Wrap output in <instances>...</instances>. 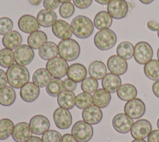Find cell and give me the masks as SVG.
<instances>
[{
  "mask_svg": "<svg viewBox=\"0 0 159 142\" xmlns=\"http://www.w3.org/2000/svg\"><path fill=\"white\" fill-rule=\"evenodd\" d=\"M51 74L45 68H40L36 70L32 75L33 82L39 87L47 86L51 80Z\"/></svg>",
  "mask_w": 159,
  "mask_h": 142,
  "instance_id": "cell-32",
  "label": "cell"
},
{
  "mask_svg": "<svg viewBox=\"0 0 159 142\" xmlns=\"http://www.w3.org/2000/svg\"><path fill=\"white\" fill-rule=\"evenodd\" d=\"M65 89L63 81L60 78H52L46 86L47 93L52 97H57Z\"/></svg>",
  "mask_w": 159,
  "mask_h": 142,
  "instance_id": "cell-36",
  "label": "cell"
},
{
  "mask_svg": "<svg viewBox=\"0 0 159 142\" xmlns=\"http://www.w3.org/2000/svg\"><path fill=\"white\" fill-rule=\"evenodd\" d=\"M134 47L133 44L128 41H123L120 42L116 49L117 55L125 60L131 59L134 56Z\"/></svg>",
  "mask_w": 159,
  "mask_h": 142,
  "instance_id": "cell-35",
  "label": "cell"
},
{
  "mask_svg": "<svg viewBox=\"0 0 159 142\" xmlns=\"http://www.w3.org/2000/svg\"><path fill=\"white\" fill-rule=\"evenodd\" d=\"M96 2L102 4V5H106L108 4V3L111 1V0H94Z\"/></svg>",
  "mask_w": 159,
  "mask_h": 142,
  "instance_id": "cell-54",
  "label": "cell"
},
{
  "mask_svg": "<svg viewBox=\"0 0 159 142\" xmlns=\"http://www.w3.org/2000/svg\"><path fill=\"white\" fill-rule=\"evenodd\" d=\"M81 115L83 120L90 125H96L99 123L102 118V110L99 107L94 105H91L85 109H83Z\"/></svg>",
  "mask_w": 159,
  "mask_h": 142,
  "instance_id": "cell-18",
  "label": "cell"
},
{
  "mask_svg": "<svg viewBox=\"0 0 159 142\" xmlns=\"http://www.w3.org/2000/svg\"><path fill=\"white\" fill-rule=\"evenodd\" d=\"M40 94V89L34 82H27L20 88V96L25 102H33L37 99Z\"/></svg>",
  "mask_w": 159,
  "mask_h": 142,
  "instance_id": "cell-20",
  "label": "cell"
},
{
  "mask_svg": "<svg viewBox=\"0 0 159 142\" xmlns=\"http://www.w3.org/2000/svg\"><path fill=\"white\" fill-rule=\"evenodd\" d=\"M53 34L60 39H70L73 35L71 25L64 20H57L52 27Z\"/></svg>",
  "mask_w": 159,
  "mask_h": 142,
  "instance_id": "cell-17",
  "label": "cell"
},
{
  "mask_svg": "<svg viewBox=\"0 0 159 142\" xmlns=\"http://www.w3.org/2000/svg\"><path fill=\"white\" fill-rule=\"evenodd\" d=\"M154 0H139V1L140 2H142V4H149L150 3H152Z\"/></svg>",
  "mask_w": 159,
  "mask_h": 142,
  "instance_id": "cell-55",
  "label": "cell"
},
{
  "mask_svg": "<svg viewBox=\"0 0 159 142\" xmlns=\"http://www.w3.org/2000/svg\"><path fill=\"white\" fill-rule=\"evenodd\" d=\"M98 87V82L92 77H86L81 84V88L84 92L91 94L94 93Z\"/></svg>",
  "mask_w": 159,
  "mask_h": 142,
  "instance_id": "cell-40",
  "label": "cell"
},
{
  "mask_svg": "<svg viewBox=\"0 0 159 142\" xmlns=\"http://www.w3.org/2000/svg\"><path fill=\"white\" fill-rule=\"evenodd\" d=\"M131 142H147L146 141H145L144 140H139V139H135L133 141H132Z\"/></svg>",
  "mask_w": 159,
  "mask_h": 142,
  "instance_id": "cell-56",
  "label": "cell"
},
{
  "mask_svg": "<svg viewBox=\"0 0 159 142\" xmlns=\"http://www.w3.org/2000/svg\"><path fill=\"white\" fill-rule=\"evenodd\" d=\"M16 98V92L11 86L0 88V104L4 107L12 105Z\"/></svg>",
  "mask_w": 159,
  "mask_h": 142,
  "instance_id": "cell-33",
  "label": "cell"
},
{
  "mask_svg": "<svg viewBox=\"0 0 159 142\" xmlns=\"http://www.w3.org/2000/svg\"><path fill=\"white\" fill-rule=\"evenodd\" d=\"M61 142H78L76 139L72 135V134L66 133L61 137Z\"/></svg>",
  "mask_w": 159,
  "mask_h": 142,
  "instance_id": "cell-50",
  "label": "cell"
},
{
  "mask_svg": "<svg viewBox=\"0 0 159 142\" xmlns=\"http://www.w3.org/2000/svg\"><path fill=\"white\" fill-rule=\"evenodd\" d=\"M29 125L32 133L37 135H41L48 130L50 121L45 116L37 115L34 116L30 120Z\"/></svg>",
  "mask_w": 159,
  "mask_h": 142,
  "instance_id": "cell-13",
  "label": "cell"
},
{
  "mask_svg": "<svg viewBox=\"0 0 159 142\" xmlns=\"http://www.w3.org/2000/svg\"><path fill=\"white\" fill-rule=\"evenodd\" d=\"M152 91L153 94L159 98V80L156 81L152 85Z\"/></svg>",
  "mask_w": 159,
  "mask_h": 142,
  "instance_id": "cell-51",
  "label": "cell"
},
{
  "mask_svg": "<svg viewBox=\"0 0 159 142\" xmlns=\"http://www.w3.org/2000/svg\"><path fill=\"white\" fill-rule=\"evenodd\" d=\"M56 126L60 129H67L71 125L73 118L70 111L62 107L57 108L53 114Z\"/></svg>",
  "mask_w": 159,
  "mask_h": 142,
  "instance_id": "cell-12",
  "label": "cell"
},
{
  "mask_svg": "<svg viewBox=\"0 0 159 142\" xmlns=\"http://www.w3.org/2000/svg\"><path fill=\"white\" fill-rule=\"evenodd\" d=\"M60 1V2L61 3H65V2H70L71 0H58Z\"/></svg>",
  "mask_w": 159,
  "mask_h": 142,
  "instance_id": "cell-57",
  "label": "cell"
},
{
  "mask_svg": "<svg viewBox=\"0 0 159 142\" xmlns=\"http://www.w3.org/2000/svg\"><path fill=\"white\" fill-rule=\"evenodd\" d=\"M73 4L80 9H84L91 6L93 0H73Z\"/></svg>",
  "mask_w": 159,
  "mask_h": 142,
  "instance_id": "cell-45",
  "label": "cell"
},
{
  "mask_svg": "<svg viewBox=\"0 0 159 142\" xmlns=\"http://www.w3.org/2000/svg\"><path fill=\"white\" fill-rule=\"evenodd\" d=\"M14 54L11 49L4 48L0 50V65L9 68L14 63Z\"/></svg>",
  "mask_w": 159,
  "mask_h": 142,
  "instance_id": "cell-37",
  "label": "cell"
},
{
  "mask_svg": "<svg viewBox=\"0 0 159 142\" xmlns=\"http://www.w3.org/2000/svg\"><path fill=\"white\" fill-rule=\"evenodd\" d=\"M18 27L23 32L31 34L40 28V25L36 17L30 14L22 16L18 21Z\"/></svg>",
  "mask_w": 159,
  "mask_h": 142,
  "instance_id": "cell-16",
  "label": "cell"
},
{
  "mask_svg": "<svg viewBox=\"0 0 159 142\" xmlns=\"http://www.w3.org/2000/svg\"><path fill=\"white\" fill-rule=\"evenodd\" d=\"M66 75L68 78L76 83H80L86 77L87 70L83 64L75 63L68 67Z\"/></svg>",
  "mask_w": 159,
  "mask_h": 142,
  "instance_id": "cell-21",
  "label": "cell"
},
{
  "mask_svg": "<svg viewBox=\"0 0 159 142\" xmlns=\"http://www.w3.org/2000/svg\"><path fill=\"white\" fill-rule=\"evenodd\" d=\"M63 83H64V87L66 90L73 92L76 90L77 87V83L73 81L70 78H65L63 80Z\"/></svg>",
  "mask_w": 159,
  "mask_h": 142,
  "instance_id": "cell-46",
  "label": "cell"
},
{
  "mask_svg": "<svg viewBox=\"0 0 159 142\" xmlns=\"http://www.w3.org/2000/svg\"><path fill=\"white\" fill-rule=\"evenodd\" d=\"M157 58L159 60V48L158 49V50H157Z\"/></svg>",
  "mask_w": 159,
  "mask_h": 142,
  "instance_id": "cell-58",
  "label": "cell"
},
{
  "mask_svg": "<svg viewBox=\"0 0 159 142\" xmlns=\"http://www.w3.org/2000/svg\"><path fill=\"white\" fill-rule=\"evenodd\" d=\"M27 44L33 49H39L47 41L46 34L42 31H35L28 36Z\"/></svg>",
  "mask_w": 159,
  "mask_h": 142,
  "instance_id": "cell-29",
  "label": "cell"
},
{
  "mask_svg": "<svg viewBox=\"0 0 159 142\" xmlns=\"http://www.w3.org/2000/svg\"></svg>",
  "mask_w": 159,
  "mask_h": 142,
  "instance_id": "cell-61",
  "label": "cell"
},
{
  "mask_svg": "<svg viewBox=\"0 0 159 142\" xmlns=\"http://www.w3.org/2000/svg\"><path fill=\"white\" fill-rule=\"evenodd\" d=\"M143 72L148 78L155 81L159 80V60L152 59L145 64Z\"/></svg>",
  "mask_w": 159,
  "mask_h": 142,
  "instance_id": "cell-34",
  "label": "cell"
},
{
  "mask_svg": "<svg viewBox=\"0 0 159 142\" xmlns=\"http://www.w3.org/2000/svg\"><path fill=\"white\" fill-rule=\"evenodd\" d=\"M22 37L20 33L16 31H11L5 34L2 39V45L5 48L15 49L21 44Z\"/></svg>",
  "mask_w": 159,
  "mask_h": 142,
  "instance_id": "cell-23",
  "label": "cell"
},
{
  "mask_svg": "<svg viewBox=\"0 0 159 142\" xmlns=\"http://www.w3.org/2000/svg\"><path fill=\"white\" fill-rule=\"evenodd\" d=\"M93 103V97L91 94L86 92H81L77 95L75 100V105L79 109H85Z\"/></svg>",
  "mask_w": 159,
  "mask_h": 142,
  "instance_id": "cell-39",
  "label": "cell"
},
{
  "mask_svg": "<svg viewBox=\"0 0 159 142\" xmlns=\"http://www.w3.org/2000/svg\"><path fill=\"white\" fill-rule=\"evenodd\" d=\"M157 127H158V128L159 129V118H158V120H157Z\"/></svg>",
  "mask_w": 159,
  "mask_h": 142,
  "instance_id": "cell-59",
  "label": "cell"
},
{
  "mask_svg": "<svg viewBox=\"0 0 159 142\" xmlns=\"http://www.w3.org/2000/svg\"><path fill=\"white\" fill-rule=\"evenodd\" d=\"M147 27L152 31H158L159 30V23L155 21H150L147 24Z\"/></svg>",
  "mask_w": 159,
  "mask_h": 142,
  "instance_id": "cell-49",
  "label": "cell"
},
{
  "mask_svg": "<svg viewBox=\"0 0 159 142\" xmlns=\"http://www.w3.org/2000/svg\"><path fill=\"white\" fill-rule=\"evenodd\" d=\"M124 113L132 119H139L145 112V105L140 98H135L127 101L124 107Z\"/></svg>",
  "mask_w": 159,
  "mask_h": 142,
  "instance_id": "cell-8",
  "label": "cell"
},
{
  "mask_svg": "<svg viewBox=\"0 0 159 142\" xmlns=\"http://www.w3.org/2000/svg\"><path fill=\"white\" fill-rule=\"evenodd\" d=\"M58 55L66 61L71 62L77 59L80 54V46L71 38L61 40L58 44Z\"/></svg>",
  "mask_w": 159,
  "mask_h": 142,
  "instance_id": "cell-3",
  "label": "cell"
},
{
  "mask_svg": "<svg viewBox=\"0 0 159 142\" xmlns=\"http://www.w3.org/2000/svg\"><path fill=\"white\" fill-rule=\"evenodd\" d=\"M73 34L79 39H87L94 32V26L91 20L86 16L79 15L73 19L71 22Z\"/></svg>",
  "mask_w": 159,
  "mask_h": 142,
  "instance_id": "cell-2",
  "label": "cell"
},
{
  "mask_svg": "<svg viewBox=\"0 0 159 142\" xmlns=\"http://www.w3.org/2000/svg\"><path fill=\"white\" fill-rule=\"evenodd\" d=\"M88 73L91 77L96 80H101L107 74V68L102 61L94 60L89 64Z\"/></svg>",
  "mask_w": 159,
  "mask_h": 142,
  "instance_id": "cell-26",
  "label": "cell"
},
{
  "mask_svg": "<svg viewBox=\"0 0 159 142\" xmlns=\"http://www.w3.org/2000/svg\"><path fill=\"white\" fill-rule=\"evenodd\" d=\"M76 97L73 92L63 90L57 96V103L60 107L68 110L72 109L75 105Z\"/></svg>",
  "mask_w": 159,
  "mask_h": 142,
  "instance_id": "cell-30",
  "label": "cell"
},
{
  "mask_svg": "<svg viewBox=\"0 0 159 142\" xmlns=\"http://www.w3.org/2000/svg\"><path fill=\"white\" fill-rule=\"evenodd\" d=\"M7 82L14 88H20L29 82L30 74L25 66L13 64L6 71Z\"/></svg>",
  "mask_w": 159,
  "mask_h": 142,
  "instance_id": "cell-1",
  "label": "cell"
},
{
  "mask_svg": "<svg viewBox=\"0 0 159 142\" xmlns=\"http://www.w3.org/2000/svg\"><path fill=\"white\" fill-rule=\"evenodd\" d=\"M29 3L33 6H38L39 5L42 0H28Z\"/></svg>",
  "mask_w": 159,
  "mask_h": 142,
  "instance_id": "cell-53",
  "label": "cell"
},
{
  "mask_svg": "<svg viewBox=\"0 0 159 142\" xmlns=\"http://www.w3.org/2000/svg\"><path fill=\"white\" fill-rule=\"evenodd\" d=\"M14 127V123L10 119L0 120V140L8 138L12 135Z\"/></svg>",
  "mask_w": 159,
  "mask_h": 142,
  "instance_id": "cell-38",
  "label": "cell"
},
{
  "mask_svg": "<svg viewBox=\"0 0 159 142\" xmlns=\"http://www.w3.org/2000/svg\"><path fill=\"white\" fill-rule=\"evenodd\" d=\"M13 22L7 17L0 18V35L4 36L7 33L12 31Z\"/></svg>",
  "mask_w": 159,
  "mask_h": 142,
  "instance_id": "cell-43",
  "label": "cell"
},
{
  "mask_svg": "<svg viewBox=\"0 0 159 142\" xmlns=\"http://www.w3.org/2000/svg\"><path fill=\"white\" fill-rule=\"evenodd\" d=\"M101 84L104 90L109 93H114L121 85V79L117 75L108 73L102 79Z\"/></svg>",
  "mask_w": 159,
  "mask_h": 142,
  "instance_id": "cell-22",
  "label": "cell"
},
{
  "mask_svg": "<svg viewBox=\"0 0 159 142\" xmlns=\"http://www.w3.org/2000/svg\"><path fill=\"white\" fill-rule=\"evenodd\" d=\"M58 54V46L53 42H47L39 49L40 57L45 60H49L55 58Z\"/></svg>",
  "mask_w": 159,
  "mask_h": 142,
  "instance_id": "cell-25",
  "label": "cell"
},
{
  "mask_svg": "<svg viewBox=\"0 0 159 142\" xmlns=\"http://www.w3.org/2000/svg\"><path fill=\"white\" fill-rule=\"evenodd\" d=\"M117 97L123 101H129L135 98L137 95L135 87L130 83L121 85L117 90Z\"/></svg>",
  "mask_w": 159,
  "mask_h": 142,
  "instance_id": "cell-31",
  "label": "cell"
},
{
  "mask_svg": "<svg viewBox=\"0 0 159 142\" xmlns=\"http://www.w3.org/2000/svg\"><path fill=\"white\" fill-rule=\"evenodd\" d=\"M61 137L59 132L53 130H50L42 135V140L43 142H61Z\"/></svg>",
  "mask_w": 159,
  "mask_h": 142,
  "instance_id": "cell-42",
  "label": "cell"
},
{
  "mask_svg": "<svg viewBox=\"0 0 159 142\" xmlns=\"http://www.w3.org/2000/svg\"><path fill=\"white\" fill-rule=\"evenodd\" d=\"M7 79L6 73L2 69H0V88L6 86Z\"/></svg>",
  "mask_w": 159,
  "mask_h": 142,
  "instance_id": "cell-48",
  "label": "cell"
},
{
  "mask_svg": "<svg viewBox=\"0 0 159 142\" xmlns=\"http://www.w3.org/2000/svg\"><path fill=\"white\" fill-rule=\"evenodd\" d=\"M152 130V126L148 120L140 119L133 123L130 130V134L134 139L143 140L148 137Z\"/></svg>",
  "mask_w": 159,
  "mask_h": 142,
  "instance_id": "cell-11",
  "label": "cell"
},
{
  "mask_svg": "<svg viewBox=\"0 0 159 142\" xmlns=\"http://www.w3.org/2000/svg\"><path fill=\"white\" fill-rule=\"evenodd\" d=\"M112 123L116 131L120 133H127L130 131L134 121L125 113H120L114 116Z\"/></svg>",
  "mask_w": 159,
  "mask_h": 142,
  "instance_id": "cell-14",
  "label": "cell"
},
{
  "mask_svg": "<svg viewBox=\"0 0 159 142\" xmlns=\"http://www.w3.org/2000/svg\"><path fill=\"white\" fill-rule=\"evenodd\" d=\"M107 12L114 19H122L129 12V6L125 0H111L107 4Z\"/></svg>",
  "mask_w": 159,
  "mask_h": 142,
  "instance_id": "cell-10",
  "label": "cell"
},
{
  "mask_svg": "<svg viewBox=\"0 0 159 142\" xmlns=\"http://www.w3.org/2000/svg\"><path fill=\"white\" fill-rule=\"evenodd\" d=\"M25 142H43V141L40 138L36 136H32L29 140H27Z\"/></svg>",
  "mask_w": 159,
  "mask_h": 142,
  "instance_id": "cell-52",
  "label": "cell"
},
{
  "mask_svg": "<svg viewBox=\"0 0 159 142\" xmlns=\"http://www.w3.org/2000/svg\"><path fill=\"white\" fill-rule=\"evenodd\" d=\"M14 54L16 64L22 66L30 64L35 55L33 49L26 44H21L16 48Z\"/></svg>",
  "mask_w": 159,
  "mask_h": 142,
  "instance_id": "cell-9",
  "label": "cell"
},
{
  "mask_svg": "<svg viewBox=\"0 0 159 142\" xmlns=\"http://www.w3.org/2000/svg\"><path fill=\"white\" fill-rule=\"evenodd\" d=\"M117 36L111 29H106L99 31L94 37V43L96 47L101 50H108L116 45Z\"/></svg>",
  "mask_w": 159,
  "mask_h": 142,
  "instance_id": "cell-4",
  "label": "cell"
},
{
  "mask_svg": "<svg viewBox=\"0 0 159 142\" xmlns=\"http://www.w3.org/2000/svg\"><path fill=\"white\" fill-rule=\"evenodd\" d=\"M112 23V17L105 11H99L94 18V26L99 30L109 29L111 26Z\"/></svg>",
  "mask_w": 159,
  "mask_h": 142,
  "instance_id": "cell-27",
  "label": "cell"
},
{
  "mask_svg": "<svg viewBox=\"0 0 159 142\" xmlns=\"http://www.w3.org/2000/svg\"><path fill=\"white\" fill-rule=\"evenodd\" d=\"M157 35H158V37L159 38V30L157 31Z\"/></svg>",
  "mask_w": 159,
  "mask_h": 142,
  "instance_id": "cell-60",
  "label": "cell"
},
{
  "mask_svg": "<svg viewBox=\"0 0 159 142\" xmlns=\"http://www.w3.org/2000/svg\"><path fill=\"white\" fill-rule=\"evenodd\" d=\"M92 97L93 104L100 108H104L107 107L111 100L110 93L104 88L98 89L94 93Z\"/></svg>",
  "mask_w": 159,
  "mask_h": 142,
  "instance_id": "cell-28",
  "label": "cell"
},
{
  "mask_svg": "<svg viewBox=\"0 0 159 142\" xmlns=\"http://www.w3.org/2000/svg\"><path fill=\"white\" fill-rule=\"evenodd\" d=\"M58 0H43V6L46 9L54 10L56 9L60 5Z\"/></svg>",
  "mask_w": 159,
  "mask_h": 142,
  "instance_id": "cell-44",
  "label": "cell"
},
{
  "mask_svg": "<svg viewBox=\"0 0 159 142\" xmlns=\"http://www.w3.org/2000/svg\"><path fill=\"white\" fill-rule=\"evenodd\" d=\"M68 67L67 61L60 57L53 58L46 64V69L54 78L64 77L67 73Z\"/></svg>",
  "mask_w": 159,
  "mask_h": 142,
  "instance_id": "cell-6",
  "label": "cell"
},
{
  "mask_svg": "<svg viewBox=\"0 0 159 142\" xmlns=\"http://www.w3.org/2000/svg\"><path fill=\"white\" fill-rule=\"evenodd\" d=\"M31 136L32 131L27 123L20 122L14 126L12 137L16 142H25Z\"/></svg>",
  "mask_w": 159,
  "mask_h": 142,
  "instance_id": "cell-19",
  "label": "cell"
},
{
  "mask_svg": "<svg viewBox=\"0 0 159 142\" xmlns=\"http://www.w3.org/2000/svg\"><path fill=\"white\" fill-rule=\"evenodd\" d=\"M57 14L52 10L42 9L37 15V19L40 26L43 27H49L52 26L57 21Z\"/></svg>",
  "mask_w": 159,
  "mask_h": 142,
  "instance_id": "cell-24",
  "label": "cell"
},
{
  "mask_svg": "<svg viewBox=\"0 0 159 142\" xmlns=\"http://www.w3.org/2000/svg\"><path fill=\"white\" fill-rule=\"evenodd\" d=\"M107 67L111 73L119 76L127 72L128 65L126 60L117 55H113L108 59Z\"/></svg>",
  "mask_w": 159,
  "mask_h": 142,
  "instance_id": "cell-15",
  "label": "cell"
},
{
  "mask_svg": "<svg viewBox=\"0 0 159 142\" xmlns=\"http://www.w3.org/2000/svg\"><path fill=\"white\" fill-rule=\"evenodd\" d=\"M75 12V6L70 2L62 3L59 8V14L62 18L68 19Z\"/></svg>",
  "mask_w": 159,
  "mask_h": 142,
  "instance_id": "cell-41",
  "label": "cell"
},
{
  "mask_svg": "<svg viewBox=\"0 0 159 142\" xmlns=\"http://www.w3.org/2000/svg\"><path fill=\"white\" fill-rule=\"evenodd\" d=\"M71 134L78 142H88L93 137V128L84 120H80L73 125Z\"/></svg>",
  "mask_w": 159,
  "mask_h": 142,
  "instance_id": "cell-5",
  "label": "cell"
},
{
  "mask_svg": "<svg viewBox=\"0 0 159 142\" xmlns=\"http://www.w3.org/2000/svg\"><path fill=\"white\" fill-rule=\"evenodd\" d=\"M153 54V49L151 45L147 42H139L134 47V59L140 65H145L150 61L152 59Z\"/></svg>",
  "mask_w": 159,
  "mask_h": 142,
  "instance_id": "cell-7",
  "label": "cell"
},
{
  "mask_svg": "<svg viewBox=\"0 0 159 142\" xmlns=\"http://www.w3.org/2000/svg\"><path fill=\"white\" fill-rule=\"evenodd\" d=\"M147 142H159V130L152 131L147 137Z\"/></svg>",
  "mask_w": 159,
  "mask_h": 142,
  "instance_id": "cell-47",
  "label": "cell"
}]
</instances>
